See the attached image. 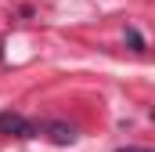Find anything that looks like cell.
Instances as JSON below:
<instances>
[{
    "label": "cell",
    "mask_w": 155,
    "mask_h": 152,
    "mask_svg": "<svg viewBox=\"0 0 155 152\" xmlns=\"http://www.w3.org/2000/svg\"><path fill=\"white\" fill-rule=\"evenodd\" d=\"M119 152H152V149H119Z\"/></svg>",
    "instance_id": "obj_4"
},
{
    "label": "cell",
    "mask_w": 155,
    "mask_h": 152,
    "mask_svg": "<svg viewBox=\"0 0 155 152\" xmlns=\"http://www.w3.org/2000/svg\"><path fill=\"white\" fill-rule=\"evenodd\" d=\"M126 43H130L134 51H144V36H141L137 29H126Z\"/></svg>",
    "instance_id": "obj_3"
},
{
    "label": "cell",
    "mask_w": 155,
    "mask_h": 152,
    "mask_svg": "<svg viewBox=\"0 0 155 152\" xmlns=\"http://www.w3.org/2000/svg\"><path fill=\"white\" fill-rule=\"evenodd\" d=\"M0 134H15V138H36V123H29L18 112H0Z\"/></svg>",
    "instance_id": "obj_1"
},
{
    "label": "cell",
    "mask_w": 155,
    "mask_h": 152,
    "mask_svg": "<svg viewBox=\"0 0 155 152\" xmlns=\"http://www.w3.org/2000/svg\"><path fill=\"white\" fill-rule=\"evenodd\" d=\"M47 138H51L54 145H72V141H76V130H72L69 123H47Z\"/></svg>",
    "instance_id": "obj_2"
}]
</instances>
